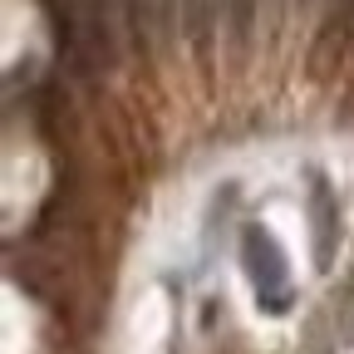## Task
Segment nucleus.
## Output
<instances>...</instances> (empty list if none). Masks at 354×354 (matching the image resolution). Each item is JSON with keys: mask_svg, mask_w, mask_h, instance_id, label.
I'll use <instances>...</instances> for the list:
<instances>
[{"mask_svg": "<svg viewBox=\"0 0 354 354\" xmlns=\"http://www.w3.org/2000/svg\"><path fill=\"white\" fill-rule=\"evenodd\" d=\"M241 256H246V276L256 281V295L266 300L271 315H281L286 310V261H281V246L271 241V232L251 227L241 241Z\"/></svg>", "mask_w": 354, "mask_h": 354, "instance_id": "1", "label": "nucleus"}, {"mask_svg": "<svg viewBox=\"0 0 354 354\" xmlns=\"http://www.w3.org/2000/svg\"><path fill=\"white\" fill-rule=\"evenodd\" d=\"M310 207H315V256H320V266H330V192L320 183L310 192Z\"/></svg>", "mask_w": 354, "mask_h": 354, "instance_id": "2", "label": "nucleus"}, {"mask_svg": "<svg viewBox=\"0 0 354 354\" xmlns=\"http://www.w3.org/2000/svg\"><path fill=\"white\" fill-rule=\"evenodd\" d=\"M138 30H148V35L158 30V6H153V10H138Z\"/></svg>", "mask_w": 354, "mask_h": 354, "instance_id": "3", "label": "nucleus"}]
</instances>
